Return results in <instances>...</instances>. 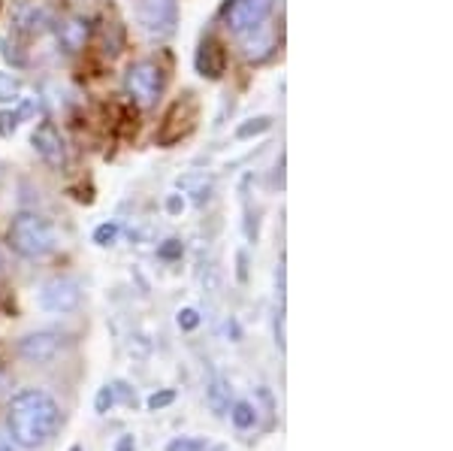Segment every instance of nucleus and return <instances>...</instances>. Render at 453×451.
Returning a JSON list of instances; mask_svg holds the SVG:
<instances>
[{"label":"nucleus","mask_w":453,"mask_h":451,"mask_svg":"<svg viewBox=\"0 0 453 451\" xmlns=\"http://www.w3.org/2000/svg\"><path fill=\"white\" fill-rule=\"evenodd\" d=\"M61 427V409H58L55 397L40 388H27L10 400L6 409V431L12 442L27 451L42 448L52 442V436Z\"/></svg>","instance_id":"obj_1"},{"label":"nucleus","mask_w":453,"mask_h":451,"mask_svg":"<svg viewBox=\"0 0 453 451\" xmlns=\"http://www.w3.org/2000/svg\"><path fill=\"white\" fill-rule=\"evenodd\" d=\"M10 245L21 258H42V254H49L58 245V237L46 218L34 213H21L10 224Z\"/></svg>","instance_id":"obj_2"},{"label":"nucleus","mask_w":453,"mask_h":451,"mask_svg":"<svg viewBox=\"0 0 453 451\" xmlns=\"http://www.w3.org/2000/svg\"><path fill=\"white\" fill-rule=\"evenodd\" d=\"M160 85H164V79H160L157 64H151V61H136L134 67L127 70V76H124V89H127L130 100L142 109L157 104Z\"/></svg>","instance_id":"obj_3"},{"label":"nucleus","mask_w":453,"mask_h":451,"mask_svg":"<svg viewBox=\"0 0 453 451\" xmlns=\"http://www.w3.org/2000/svg\"><path fill=\"white\" fill-rule=\"evenodd\" d=\"M79 303H82V288L70 276H55L40 291V307L52 312V315H67Z\"/></svg>","instance_id":"obj_4"},{"label":"nucleus","mask_w":453,"mask_h":451,"mask_svg":"<svg viewBox=\"0 0 453 451\" xmlns=\"http://www.w3.org/2000/svg\"><path fill=\"white\" fill-rule=\"evenodd\" d=\"M136 16L151 36H170L179 25V0H140Z\"/></svg>","instance_id":"obj_5"},{"label":"nucleus","mask_w":453,"mask_h":451,"mask_svg":"<svg viewBox=\"0 0 453 451\" xmlns=\"http://www.w3.org/2000/svg\"><path fill=\"white\" fill-rule=\"evenodd\" d=\"M275 0H230L224 6V21L230 31L245 34L251 27H257L260 21H266L269 10H273Z\"/></svg>","instance_id":"obj_6"},{"label":"nucleus","mask_w":453,"mask_h":451,"mask_svg":"<svg viewBox=\"0 0 453 451\" xmlns=\"http://www.w3.org/2000/svg\"><path fill=\"white\" fill-rule=\"evenodd\" d=\"M52 25V12L42 0H19L12 6V27L25 36H36Z\"/></svg>","instance_id":"obj_7"},{"label":"nucleus","mask_w":453,"mask_h":451,"mask_svg":"<svg viewBox=\"0 0 453 451\" xmlns=\"http://www.w3.org/2000/svg\"><path fill=\"white\" fill-rule=\"evenodd\" d=\"M31 143H34V152L49 167L61 170V167L67 164V145H64V136L58 134V128L52 125V121H42V125L34 130Z\"/></svg>","instance_id":"obj_8"},{"label":"nucleus","mask_w":453,"mask_h":451,"mask_svg":"<svg viewBox=\"0 0 453 451\" xmlns=\"http://www.w3.org/2000/svg\"><path fill=\"white\" fill-rule=\"evenodd\" d=\"M58 352H61V333H55V330L27 333L19 343V354L27 363H49Z\"/></svg>","instance_id":"obj_9"},{"label":"nucleus","mask_w":453,"mask_h":451,"mask_svg":"<svg viewBox=\"0 0 453 451\" xmlns=\"http://www.w3.org/2000/svg\"><path fill=\"white\" fill-rule=\"evenodd\" d=\"M40 94H19V100H12L10 106L0 109V136H12L19 130L21 121L34 119L40 109Z\"/></svg>","instance_id":"obj_10"},{"label":"nucleus","mask_w":453,"mask_h":451,"mask_svg":"<svg viewBox=\"0 0 453 451\" xmlns=\"http://www.w3.org/2000/svg\"><path fill=\"white\" fill-rule=\"evenodd\" d=\"M175 191L191 203H196V206H203V203H209L211 194H215V176L206 170H188V173H181V176H175Z\"/></svg>","instance_id":"obj_11"},{"label":"nucleus","mask_w":453,"mask_h":451,"mask_svg":"<svg viewBox=\"0 0 453 451\" xmlns=\"http://www.w3.org/2000/svg\"><path fill=\"white\" fill-rule=\"evenodd\" d=\"M88 36H91V25H88V19L82 16H67L58 25V46H61L64 52H79V49H85Z\"/></svg>","instance_id":"obj_12"},{"label":"nucleus","mask_w":453,"mask_h":451,"mask_svg":"<svg viewBox=\"0 0 453 451\" xmlns=\"http://www.w3.org/2000/svg\"><path fill=\"white\" fill-rule=\"evenodd\" d=\"M273 49H275V34H273V27H266L263 21L257 27L242 34V55L248 61H263V58L273 55Z\"/></svg>","instance_id":"obj_13"},{"label":"nucleus","mask_w":453,"mask_h":451,"mask_svg":"<svg viewBox=\"0 0 453 451\" xmlns=\"http://www.w3.org/2000/svg\"><path fill=\"white\" fill-rule=\"evenodd\" d=\"M224 64H226V58H224L221 43H218V40H203L200 52H196V70H200V76L221 79Z\"/></svg>","instance_id":"obj_14"},{"label":"nucleus","mask_w":453,"mask_h":451,"mask_svg":"<svg viewBox=\"0 0 453 451\" xmlns=\"http://www.w3.org/2000/svg\"><path fill=\"white\" fill-rule=\"evenodd\" d=\"M206 403H209V409L215 412V416H226V412H230V406H233L230 382H226V379H215V382H211L209 391H206Z\"/></svg>","instance_id":"obj_15"},{"label":"nucleus","mask_w":453,"mask_h":451,"mask_svg":"<svg viewBox=\"0 0 453 451\" xmlns=\"http://www.w3.org/2000/svg\"><path fill=\"white\" fill-rule=\"evenodd\" d=\"M230 421L236 424V431H248V427L257 424V409L248 400H239V403L230 406Z\"/></svg>","instance_id":"obj_16"},{"label":"nucleus","mask_w":453,"mask_h":451,"mask_svg":"<svg viewBox=\"0 0 453 451\" xmlns=\"http://www.w3.org/2000/svg\"><path fill=\"white\" fill-rule=\"evenodd\" d=\"M266 130H273V119H269V115H260V119H251L236 128V140H251V136L266 134Z\"/></svg>","instance_id":"obj_17"},{"label":"nucleus","mask_w":453,"mask_h":451,"mask_svg":"<svg viewBox=\"0 0 453 451\" xmlns=\"http://www.w3.org/2000/svg\"><path fill=\"white\" fill-rule=\"evenodd\" d=\"M21 79L12 76V73H0V104H12V100H19L21 94Z\"/></svg>","instance_id":"obj_18"},{"label":"nucleus","mask_w":453,"mask_h":451,"mask_svg":"<svg viewBox=\"0 0 453 451\" xmlns=\"http://www.w3.org/2000/svg\"><path fill=\"white\" fill-rule=\"evenodd\" d=\"M115 403H119V400H115L112 385H104V388L97 391V397H94V412H97V416H106Z\"/></svg>","instance_id":"obj_19"},{"label":"nucleus","mask_w":453,"mask_h":451,"mask_svg":"<svg viewBox=\"0 0 453 451\" xmlns=\"http://www.w3.org/2000/svg\"><path fill=\"white\" fill-rule=\"evenodd\" d=\"M115 239H119V224L115 222H106L94 230V243L97 245H115Z\"/></svg>","instance_id":"obj_20"},{"label":"nucleus","mask_w":453,"mask_h":451,"mask_svg":"<svg viewBox=\"0 0 453 451\" xmlns=\"http://www.w3.org/2000/svg\"><path fill=\"white\" fill-rule=\"evenodd\" d=\"M175 322H179V330L191 333V330H196V327H200V312L191 309V307H185V309H179Z\"/></svg>","instance_id":"obj_21"},{"label":"nucleus","mask_w":453,"mask_h":451,"mask_svg":"<svg viewBox=\"0 0 453 451\" xmlns=\"http://www.w3.org/2000/svg\"><path fill=\"white\" fill-rule=\"evenodd\" d=\"M166 451H206V442H203V439H188V436H179V439L166 442Z\"/></svg>","instance_id":"obj_22"},{"label":"nucleus","mask_w":453,"mask_h":451,"mask_svg":"<svg viewBox=\"0 0 453 451\" xmlns=\"http://www.w3.org/2000/svg\"><path fill=\"white\" fill-rule=\"evenodd\" d=\"M173 400H175V391H157V394H151L149 400H145V403H149L151 412H157V409H166Z\"/></svg>","instance_id":"obj_23"},{"label":"nucleus","mask_w":453,"mask_h":451,"mask_svg":"<svg viewBox=\"0 0 453 451\" xmlns=\"http://www.w3.org/2000/svg\"><path fill=\"white\" fill-rule=\"evenodd\" d=\"M166 213H170V215H181V213H185V198H181L179 191L166 198Z\"/></svg>","instance_id":"obj_24"},{"label":"nucleus","mask_w":453,"mask_h":451,"mask_svg":"<svg viewBox=\"0 0 453 451\" xmlns=\"http://www.w3.org/2000/svg\"><path fill=\"white\" fill-rule=\"evenodd\" d=\"M16 49H19V46H12L10 40H4V58H6V61L16 64V67H21V64H25V55H19Z\"/></svg>","instance_id":"obj_25"},{"label":"nucleus","mask_w":453,"mask_h":451,"mask_svg":"<svg viewBox=\"0 0 453 451\" xmlns=\"http://www.w3.org/2000/svg\"><path fill=\"white\" fill-rule=\"evenodd\" d=\"M160 254H164V258H179L181 243H179V239H166V245H160Z\"/></svg>","instance_id":"obj_26"},{"label":"nucleus","mask_w":453,"mask_h":451,"mask_svg":"<svg viewBox=\"0 0 453 451\" xmlns=\"http://www.w3.org/2000/svg\"><path fill=\"white\" fill-rule=\"evenodd\" d=\"M115 451H136V439L134 433H124L119 442H115Z\"/></svg>","instance_id":"obj_27"},{"label":"nucleus","mask_w":453,"mask_h":451,"mask_svg":"<svg viewBox=\"0 0 453 451\" xmlns=\"http://www.w3.org/2000/svg\"><path fill=\"white\" fill-rule=\"evenodd\" d=\"M275 337H279L275 343H279V348L284 352V315H279V322H275Z\"/></svg>","instance_id":"obj_28"},{"label":"nucleus","mask_w":453,"mask_h":451,"mask_svg":"<svg viewBox=\"0 0 453 451\" xmlns=\"http://www.w3.org/2000/svg\"><path fill=\"white\" fill-rule=\"evenodd\" d=\"M0 451H12V442H10V439H6V436H4V433H0Z\"/></svg>","instance_id":"obj_29"},{"label":"nucleus","mask_w":453,"mask_h":451,"mask_svg":"<svg viewBox=\"0 0 453 451\" xmlns=\"http://www.w3.org/2000/svg\"><path fill=\"white\" fill-rule=\"evenodd\" d=\"M70 451H82V446H73V448H70Z\"/></svg>","instance_id":"obj_30"},{"label":"nucleus","mask_w":453,"mask_h":451,"mask_svg":"<svg viewBox=\"0 0 453 451\" xmlns=\"http://www.w3.org/2000/svg\"><path fill=\"white\" fill-rule=\"evenodd\" d=\"M0 267H4V254H0Z\"/></svg>","instance_id":"obj_31"},{"label":"nucleus","mask_w":453,"mask_h":451,"mask_svg":"<svg viewBox=\"0 0 453 451\" xmlns=\"http://www.w3.org/2000/svg\"><path fill=\"white\" fill-rule=\"evenodd\" d=\"M0 182H4V170H0Z\"/></svg>","instance_id":"obj_32"}]
</instances>
